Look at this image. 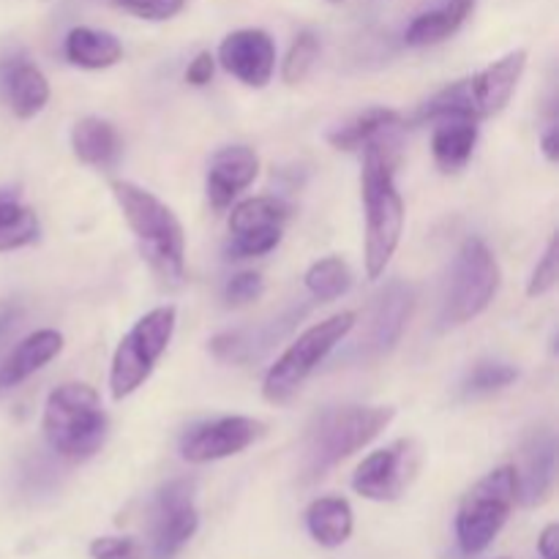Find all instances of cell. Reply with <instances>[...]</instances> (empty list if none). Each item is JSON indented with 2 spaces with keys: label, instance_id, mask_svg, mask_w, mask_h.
<instances>
[{
  "label": "cell",
  "instance_id": "16",
  "mask_svg": "<svg viewBox=\"0 0 559 559\" xmlns=\"http://www.w3.org/2000/svg\"><path fill=\"white\" fill-rule=\"evenodd\" d=\"M415 289L404 282H391L382 295L377 298L374 311H371L369 331H366V342H360L366 355H385L402 338L404 325H407L409 314H413Z\"/></svg>",
  "mask_w": 559,
  "mask_h": 559
},
{
  "label": "cell",
  "instance_id": "3",
  "mask_svg": "<svg viewBox=\"0 0 559 559\" xmlns=\"http://www.w3.org/2000/svg\"><path fill=\"white\" fill-rule=\"evenodd\" d=\"M391 407H360V404H347V407L328 409L317 418L314 429L309 431V440L304 448V473L306 484L320 480L328 469L342 464L360 448L369 445L371 440L382 435L391 426Z\"/></svg>",
  "mask_w": 559,
  "mask_h": 559
},
{
  "label": "cell",
  "instance_id": "28",
  "mask_svg": "<svg viewBox=\"0 0 559 559\" xmlns=\"http://www.w3.org/2000/svg\"><path fill=\"white\" fill-rule=\"evenodd\" d=\"M306 287L317 300H336L353 287V271L338 257H325L306 271Z\"/></svg>",
  "mask_w": 559,
  "mask_h": 559
},
{
  "label": "cell",
  "instance_id": "10",
  "mask_svg": "<svg viewBox=\"0 0 559 559\" xmlns=\"http://www.w3.org/2000/svg\"><path fill=\"white\" fill-rule=\"evenodd\" d=\"M289 218L287 202L276 197H251L240 202L229 213V257L246 260V257H265L282 243L284 224Z\"/></svg>",
  "mask_w": 559,
  "mask_h": 559
},
{
  "label": "cell",
  "instance_id": "38",
  "mask_svg": "<svg viewBox=\"0 0 559 559\" xmlns=\"http://www.w3.org/2000/svg\"><path fill=\"white\" fill-rule=\"evenodd\" d=\"M331 3H338V0H331Z\"/></svg>",
  "mask_w": 559,
  "mask_h": 559
},
{
  "label": "cell",
  "instance_id": "30",
  "mask_svg": "<svg viewBox=\"0 0 559 559\" xmlns=\"http://www.w3.org/2000/svg\"><path fill=\"white\" fill-rule=\"evenodd\" d=\"M519 371L508 364H478L473 371H469L467 382H464V393L469 396H480V393L500 391V388H508L511 382H516Z\"/></svg>",
  "mask_w": 559,
  "mask_h": 559
},
{
  "label": "cell",
  "instance_id": "35",
  "mask_svg": "<svg viewBox=\"0 0 559 559\" xmlns=\"http://www.w3.org/2000/svg\"><path fill=\"white\" fill-rule=\"evenodd\" d=\"M213 69H216V63H213V55L211 52H200L194 60H191L189 69H186V80H189L191 85L202 87V85H207V82H211Z\"/></svg>",
  "mask_w": 559,
  "mask_h": 559
},
{
  "label": "cell",
  "instance_id": "9",
  "mask_svg": "<svg viewBox=\"0 0 559 559\" xmlns=\"http://www.w3.org/2000/svg\"><path fill=\"white\" fill-rule=\"evenodd\" d=\"M500 289V265L480 238H467L453 260L442 298V322L464 325L489 309Z\"/></svg>",
  "mask_w": 559,
  "mask_h": 559
},
{
  "label": "cell",
  "instance_id": "12",
  "mask_svg": "<svg viewBox=\"0 0 559 559\" xmlns=\"http://www.w3.org/2000/svg\"><path fill=\"white\" fill-rule=\"evenodd\" d=\"M260 437H265V424L246 415H227V418H213L194 424L180 440V456L191 464L218 462L235 453L254 445Z\"/></svg>",
  "mask_w": 559,
  "mask_h": 559
},
{
  "label": "cell",
  "instance_id": "19",
  "mask_svg": "<svg viewBox=\"0 0 559 559\" xmlns=\"http://www.w3.org/2000/svg\"><path fill=\"white\" fill-rule=\"evenodd\" d=\"M304 314L306 309H295L289 314H284L282 320L267 322V325L257 328V331H233L224 333V336H216L211 342L213 355L218 360H227V364H249L251 358H260L265 349H271L293 328V322L300 320Z\"/></svg>",
  "mask_w": 559,
  "mask_h": 559
},
{
  "label": "cell",
  "instance_id": "36",
  "mask_svg": "<svg viewBox=\"0 0 559 559\" xmlns=\"http://www.w3.org/2000/svg\"><path fill=\"white\" fill-rule=\"evenodd\" d=\"M538 551L544 559H559V527L549 524L538 538Z\"/></svg>",
  "mask_w": 559,
  "mask_h": 559
},
{
  "label": "cell",
  "instance_id": "5",
  "mask_svg": "<svg viewBox=\"0 0 559 559\" xmlns=\"http://www.w3.org/2000/svg\"><path fill=\"white\" fill-rule=\"evenodd\" d=\"M527 66V52L524 49H513V52L502 55L491 66H486L478 74L467 76V80L451 82L442 87L440 93L429 98L420 107V120H440V118H491V115L502 112L506 104L511 102L513 91H516L519 80Z\"/></svg>",
  "mask_w": 559,
  "mask_h": 559
},
{
  "label": "cell",
  "instance_id": "22",
  "mask_svg": "<svg viewBox=\"0 0 559 559\" xmlns=\"http://www.w3.org/2000/svg\"><path fill=\"white\" fill-rule=\"evenodd\" d=\"M71 147H74V156L87 167L109 169L118 164L123 142H120L118 129L109 120L82 118L71 129Z\"/></svg>",
  "mask_w": 559,
  "mask_h": 559
},
{
  "label": "cell",
  "instance_id": "24",
  "mask_svg": "<svg viewBox=\"0 0 559 559\" xmlns=\"http://www.w3.org/2000/svg\"><path fill=\"white\" fill-rule=\"evenodd\" d=\"M402 115L396 109H385V107H371L366 112L355 115L353 120L347 123L336 126V129L328 134V142L338 151H364L369 147L371 142L382 140L391 131L402 129Z\"/></svg>",
  "mask_w": 559,
  "mask_h": 559
},
{
  "label": "cell",
  "instance_id": "33",
  "mask_svg": "<svg viewBox=\"0 0 559 559\" xmlns=\"http://www.w3.org/2000/svg\"><path fill=\"white\" fill-rule=\"evenodd\" d=\"M262 289H265V282H262L260 273H238L224 287V300L233 306H243L260 298Z\"/></svg>",
  "mask_w": 559,
  "mask_h": 559
},
{
  "label": "cell",
  "instance_id": "21",
  "mask_svg": "<svg viewBox=\"0 0 559 559\" xmlns=\"http://www.w3.org/2000/svg\"><path fill=\"white\" fill-rule=\"evenodd\" d=\"M60 349H63V336L58 331H52V328H44V331L25 336L11 349L5 364L0 366V388H14L20 382H25L27 377L44 369L49 360L58 358Z\"/></svg>",
  "mask_w": 559,
  "mask_h": 559
},
{
  "label": "cell",
  "instance_id": "17",
  "mask_svg": "<svg viewBox=\"0 0 559 559\" xmlns=\"http://www.w3.org/2000/svg\"><path fill=\"white\" fill-rule=\"evenodd\" d=\"M257 173H260V158L251 147L246 145H229L222 147L216 156L211 158L207 167V200L216 211H227L233 205L235 197L243 189L254 183Z\"/></svg>",
  "mask_w": 559,
  "mask_h": 559
},
{
  "label": "cell",
  "instance_id": "37",
  "mask_svg": "<svg viewBox=\"0 0 559 559\" xmlns=\"http://www.w3.org/2000/svg\"><path fill=\"white\" fill-rule=\"evenodd\" d=\"M540 147H544V156L549 158L551 164H555L557 158H559V129H557L555 120H551L549 129L544 131V140H540Z\"/></svg>",
  "mask_w": 559,
  "mask_h": 559
},
{
  "label": "cell",
  "instance_id": "18",
  "mask_svg": "<svg viewBox=\"0 0 559 559\" xmlns=\"http://www.w3.org/2000/svg\"><path fill=\"white\" fill-rule=\"evenodd\" d=\"M0 98L16 118L27 120L49 102V82L31 60L11 58L0 63Z\"/></svg>",
  "mask_w": 559,
  "mask_h": 559
},
{
  "label": "cell",
  "instance_id": "31",
  "mask_svg": "<svg viewBox=\"0 0 559 559\" xmlns=\"http://www.w3.org/2000/svg\"><path fill=\"white\" fill-rule=\"evenodd\" d=\"M107 3H112L120 11H129V14L140 16V20L164 22L178 16L183 11L186 0H107Z\"/></svg>",
  "mask_w": 559,
  "mask_h": 559
},
{
  "label": "cell",
  "instance_id": "2",
  "mask_svg": "<svg viewBox=\"0 0 559 559\" xmlns=\"http://www.w3.org/2000/svg\"><path fill=\"white\" fill-rule=\"evenodd\" d=\"M112 197L158 282L164 287H180L186 273V235L178 216L156 194L129 180H115Z\"/></svg>",
  "mask_w": 559,
  "mask_h": 559
},
{
  "label": "cell",
  "instance_id": "11",
  "mask_svg": "<svg viewBox=\"0 0 559 559\" xmlns=\"http://www.w3.org/2000/svg\"><path fill=\"white\" fill-rule=\"evenodd\" d=\"M420 464L415 440H396L382 451H374L358 464L353 475V489L374 502H391L404 495Z\"/></svg>",
  "mask_w": 559,
  "mask_h": 559
},
{
  "label": "cell",
  "instance_id": "6",
  "mask_svg": "<svg viewBox=\"0 0 559 559\" xmlns=\"http://www.w3.org/2000/svg\"><path fill=\"white\" fill-rule=\"evenodd\" d=\"M516 506V473L511 464L497 467L464 495L456 513V540L464 557L489 549Z\"/></svg>",
  "mask_w": 559,
  "mask_h": 559
},
{
  "label": "cell",
  "instance_id": "4",
  "mask_svg": "<svg viewBox=\"0 0 559 559\" xmlns=\"http://www.w3.org/2000/svg\"><path fill=\"white\" fill-rule=\"evenodd\" d=\"M44 437L58 456L85 462L107 440L109 420L102 399L85 382H66L55 388L44 404Z\"/></svg>",
  "mask_w": 559,
  "mask_h": 559
},
{
  "label": "cell",
  "instance_id": "26",
  "mask_svg": "<svg viewBox=\"0 0 559 559\" xmlns=\"http://www.w3.org/2000/svg\"><path fill=\"white\" fill-rule=\"evenodd\" d=\"M66 60L80 69H109L123 58V47L118 38L107 31H96V27H74L66 36L63 44Z\"/></svg>",
  "mask_w": 559,
  "mask_h": 559
},
{
  "label": "cell",
  "instance_id": "7",
  "mask_svg": "<svg viewBox=\"0 0 559 559\" xmlns=\"http://www.w3.org/2000/svg\"><path fill=\"white\" fill-rule=\"evenodd\" d=\"M355 328L353 311H342V314L328 317L325 322H317L309 331L300 333L298 342L289 344L287 353L271 366L265 382H262V393L271 404H287L295 393L300 391L311 371L331 355L336 344L347 338V333Z\"/></svg>",
  "mask_w": 559,
  "mask_h": 559
},
{
  "label": "cell",
  "instance_id": "13",
  "mask_svg": "<svg viewBox=\"0 0 559 559\" xmlns=\"http://www.w3.org/2000/svg\"><path fill=\"white\" fill-rule=\"evenodd\" d=\"M153 555L169 559L178 555L200 527V513L194 508V484L191 480H169L162 486L153 511Z\"/></svg>",
  "mask_w": 559,
  "mask_h": 559
},
{
  "label": "cell",
  "instance_id": "32",
  "mask_svg": "<svg viewBox=\"0 0 559 559\" xmlns=\"http://www.w3.org/2000/svg\"><path fill=\"white\" fill-rule=\"evenodd\" d=\"M557 262H559V240L555 235V238L549 240V246H546L544 257H540V262L535 265L533 278H530V284H527L530 298H540V295L551 293V289L557 287V278H559Z\"/></svg>",
  "mask_w": 559,
  "mask_h": 559
},
{
  "label": "cell",
  "instance_id": "29",
  "mask_svg": "<svg viewBox=\"0 0 559 559\" xmlns=\"http://www.w3.org/2000/svg\"><path fill=\"white\" fill-rule=\"evenodd\" d=\"M317 55H320V38H317V33L311 31L298 33V38H295L293 47H289L287 58H284V69H282L284 82H287V85H298V82H304L306 74L311 71V66H314Z\"/></svg>",
  "mask_w": 559,
  "mask_h": 559
},
{
  "label": "cell",
  "instance_id": "20",
  "mask_svg": "<svg viewBox=\"0 0 559 559\" xmlns=\"http://www.w3.org/2000/svg\"><path fill=\"white\" fill-rule=\"evenodd\" d=\"M473 9L475 0H435L429 9H424L409 22L404 41L409 47H431V44L445 41L469 20Z\"/></svg>",
  "mask_w": 559,
  "mask_h": 559
},
{
  "label": "cell",
  "instance_id": "27",
  "mask_svg": "<svg viewBox=\"0 0 559 559\" xmlns=\"http://www.w3.org/2000/svg\"><path fill=\"white\" fill-rule=\"evenodd\" d=\"M38 238V216L14 191L0 189V251H16Z\"/></svg>",
  "mask_w": 559,
  "mask_h": 559
},
{
  "label": "cell",
  "instance_id": "23",
  "mask_svg": "<svg viewBox=\"0 0 559 559\" xmlns=\"http://www.w3.org/2000/svg\"><path fill=\"white\" fill-rule=\"evenodd\" d=\"M478 142V120L469 118H440L435 136H431V153L442 173H459L469 162Z\"/></svg>",
  "mask_w": 559,
  "mask_h": 559
},
{
  "label": "cell",
  "instance_id": "1",
  "mask_svg": "<svg viewBox=\"0 0 559 559\" xmlns=\"http://www.w3.org/2000/svg\"><path fill=\"white\" fill-rule=\"evenodd\" d=\"M399 140L396 131L364 147V207H366V273L380 278L396 254L404 229V202L393 183Z\"/></svg>",
  "mask_w": 559,
  "mask_h": 559
},
{
  "label": "cell",
  "instance_id": "15",
  "mask_svg": "<svg viewBox=\"0 0 559 559\" xmlns=\"http://www.w3.org/2000/svg\"><path fill=\"white\" fill-rule=\"evenodd\" d=\"M555 464H557V445L551 429L540 426L533 429L522 442L519 451L516 473V502L533 508L540 506L551 495L555 486Z\"/></svg>",
  "mask_w": 559,
  "mask_h": 559
},
{
  "label": "cell",
  "instance_id": "34",
  "mask_svg": "<svg viewBox=\"0 0 559 559\" xmlns=\"http://www.w3.org/2000/svg\"><path fill=\"white\" fill-rule=\"evenodd\" d=\"M93 559H142L134 538H96L91 544Z\"/></svg>",
  "mask_w": 559,
  "mask_h": 559
},
{
  "label": "cell",
  "instance_id": "14",
  "mask_svg": "<svg viewBox=\"0 0 559 559\" xmlns=\"http://www.w3.org/2000/svg\"><path fill=\"white\" fill-rule=\"evenodd\" d=\"M218 60L243 85L265 87L276 69V44L260 27H243L224 38L218 47Z\"/></svg>",
  "mask_w": 559,
  "mask_h": 559
},
{
  "label": "cell",
  "instance_id": "8",
  "mask_svg": "<svg viewBox=\"0 0 559 559\" xmlns=\"http://www.w3.org/2000/svg\"><path fill=\"white\" fill-rule=\"evenodd\" d=\"M175 317L178 314L173 306H158L136 320L134 328L120 338L112 355V369H109V388H112L115 402L131 396L153 374L158 358L167 353L173 342Z\"/></svg>",
  "mask_w": 559,
  "mask_h": 559
},
{
  "label": "cell",
  "instance_id": "25",
  "mask_svg": "<svg viewBox=\"0 0 559 559\" xmlns=\"http://www.w3.org/2000/svg\"><path fill=\"white\" fill-rule=\"evenodd\" d=\"M306 527L317 544L325 549H338L353 535V508L342 497H322V500L311 502L306 511Z\"/></svg>",
  "mask_w": 559,
  "mask_h": 559
}]
</instances>
